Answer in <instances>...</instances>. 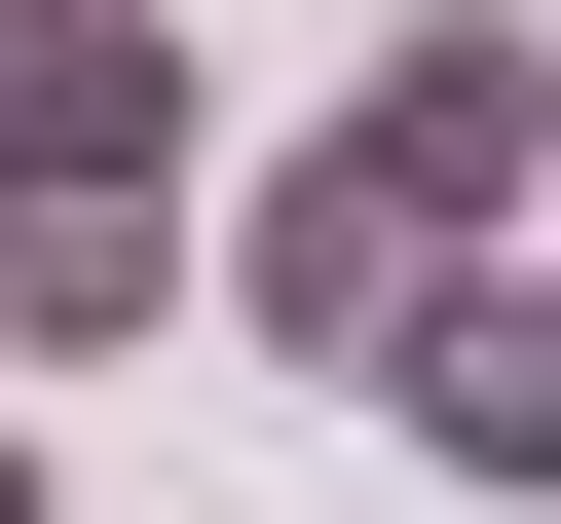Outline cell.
<instances>
[{
	"label": "cell",
	"instance_id": "obj_1",
	"mask_svg": "<svg viewBox=\"0 0 561 524\" xmlns=\"http://www.w3.org/2000/svg\"><path fill=\"white\" fill-rule=\"evenodd\" d=\"M337 150H375L449 262H524V187H561V38H524V0H412V38L337 76Z\"/></svg>",
	"mask_w": 561,
	"mask_h": 524
},
{
	"label": "cell",
	"instance_id": "obj_2",
	"mask_svg": "<svg viewBox=\"0 0 561 524\" xmlns=\"http://www.w3.org/2000/svg\"><path fill=\"white\" fill-rule=\"evenodd\" d=\"M375 412H412L449 487H561V262H449V300L375 338Z\"/></svg>",
	"mask_w": 561,
	"mask_h": 524
},
{
	"label": "cell",
	"instance_id": "obj_4",
	"mask_svg": "<svg viewBox=\"0 0 561 524\" xmlns=\"http://www.w3.org/2000/svg\"><path fill=\"white\" fill-rule=\"evenodd\" d=\"M0 524H38V449H0Z\"/></svg>",
	"mask_w": 561,
	"mask_h": 524
},
{
	"label": "cell",
	"instance_id": "obj_3",
	"mask_svg": "<svg viewBox=\"0 0 561 524\" xmlns=\"http://www.w3.org/2000/svg\"><path fill=\"white\" fill-rule=\"evenodd\" d=\"M187 300V187H38V150H0V375H113Z\"/></svg>",
	"mask_w": 561,
	"mask_h": 524
}]
</instances>
